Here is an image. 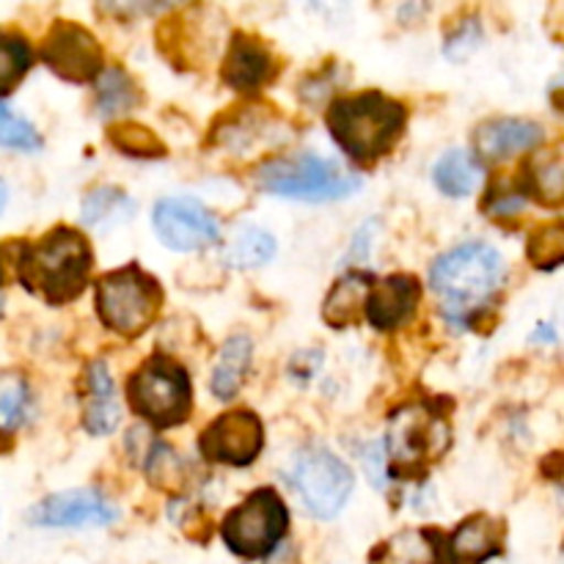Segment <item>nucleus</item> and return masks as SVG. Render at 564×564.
<instances>
[{
    "label": "nucleus",
    "mask_w": 564,
    "mask_h": 564,
    "mask_svg": "<svg viewBox=\"0 0 564 564\" xmlns=\"http://www.w3.org/2000/svg\"><path fill=\"white\" fill-rule=\"evenodd\" d=\"M0 147L6 149H20V152H36L42 147L39 132L28 124L25 119L17 116H0Z\"/></svg>",
    "instance_id": "nucleus-32"
},
{
    "label": "nucleus",
    "mask_w": 564,
    "mask_h": 564,
    "mask_svg": "<svg viewBox=\"0 0 564 564\" xmlns=\"http://www.w3.org/2000/svg\"><path fill=\"white\" fill-rule=\"evenodd\" d=\"M127 400L132 411L154 427H176L193 411V386L182 364L154 352L127 383Z\"/></svg>",
    "instance_id": "nucleus-5"
},
{
    "label": "nucleus",
    "mask_w": 564,
    "mask_h": 564,
    "mask_svg": "<svg viewBox=\"0 0 564 564\" xmlns=\"http://www.w3.org/2000/svg\"><path fill=\"white\" fill-rule=\"evenodd\" d=\"M444 538L433 529H402L375 545L369 564H441Z\"/></svg>",
    "instance_id": "nucleus-18"
},
{
    "label": "nucleus",
    "mask_w": 564,
    "mask_h": 564,
    "mask_svg": "<svg viewBox=\"0 0 564 564\" xmlns=\"http://www.w3.org/2000/svg\"><path fill=\"white\" fill-rule=\"evenodd\" d=\"M279 72L273 53L253 33L237 31L224 61V83L240 94H257Z\"/></svg>",
    "instance_id": "nucleus-14"
},
{
    "label": "nucleus",
    "mask_w": 564,
    "mask_h": 564,
    "mask_svg": "<svg viewBox=\"0 0 564 564\" xmlns=\"http://www.w3.org/2000/svg\"><path fill=\"white\" fill-rule=\"evenodd\" d=\"M39 58L50 66V72L69 83H88L102 75L105 53L91 31L69 20H58L44 36L39 47Z\"/></svg>",
    "instance_id": "nucleus-10"
},
{
    "label": "nucleus",
    "mask_w": 564,
    "mask_h": 564,
    "mask_svg": "<svg viewBox=\"0 0 564 564\" xmlns=\"http://www.w3.org/2000/svg\"><path fill=\"white\" fill-rule=\"evenodd\" d=\"M275 253V240L273 235H268L264 229H242L235 240L226 248V264L229 268H259V264L270 262Z\"/></svg>",
    "instance_id": "nucleus-26"
},
{
    "label": "nucleus",
    "mask_w": 564,
    "mask_h": 564,
    "mask_svg": "<svg viewBox=\"0 0 564 564\" xmlns=\"http://www.w3.org/2000/svg\"><path fill=\"white\" fill-rule=\"evenodd\" d=\"M31 66V50L20 36L0 31V97L14 91Z\"/></svg>",
    "instance_id": "nucleus-28"
},
{
    "label": "nucleus",
    "mask_w": 564,
    "mask_h": 564,
    "mask_svg": "<svg viewBox=\"0 0 564 564\" xmlns=\"http://www.w3.org/2000/svg\"><path fill=\"white\" fill-rule=\"evenodd\" d=\"M3 207H6V185L0 182V209H3Z\"/></svg>",
    "instance_id": "nucleus-34"
},
{
    "label": "nucleus",
    "mask_w": 564,
    "mask_h": 564,
    "mask_svg": "<svg viewBox=\"0 0 564 564\" xmlns=\"http://www.w3.org/2000/svg\"><path fill=\"white\" fill-rule=\"evenodd\" d=\"M147 474L158 488L180 494L185 488V463L169 449V446L158 444L152 455L147 457Z\"/></svg>",
    "instance_id": "nucleus-30"
},
{
    "label": "nucleus",
    "mask_w": 564,
    "mask_h": 564,
    "mask_svg": "<svg viewBox=\"0 0 564 564\" xmlns=\"http://www.w3.org/2000/svg\"><path fill=\"white\" fill-rule=\"evenodd\" d=\"M449 402H411L391 413L386 430V471L391 479H424V474L449 452Z\"/></svg>",
    "instance_id": "nucleus-4"
},
{
    "label": "nucleus",
    "mask_w": 564,
    "mask_h": 564,
    "mask_svg": "<svg viewBox=\"0 0 564 564\" xmlns=\"http://www.w3.org/2000/svg\"><path fill=\"white\" fill-rule=\"evenodd\" d=\"M91 264L94 253L86 235L72 226H55L42 240L22 242L14 259L20 284L50 306L75 301L86 290Z\"/></svg>",
    "instance_id": "nucleus-1"
},
{
    "label": "nucleus",
    "mask_w": 564,
    "mask_h": 564,
    "mask_svg": "<svg viewBox=\"0 0 564 564\" xmlns=\"http://www.w3.org/2000/svg\"><path fill=\"white\" fill-rule=\"evenodd\" d=\"M505 259L485 242H466L435 259L430 270L433 292L444 303V314L452 325H466L477 306H482L505 281Z\"/></svg>",
    "instance_id": "nucleus-3"
},
{
    "label": "nucleus",
    "mask_w": 564,
    "mask_h": 564,
    "mask_svg": "<svg viewBox=\"0 0 564 564\" xmlns=\"http://www.w3.org/2000/svg\"><path fill=\"white\" fill-rule=\"evenodd\" d=\"M132 213H135V207H132L130 196H127V193H121L119 187H110V185L88 191L86 198H83V207H80L83 224H88V226L121 224V220L130 218Z\"/></svg>",
    "instance_id": "nucleus-25"
},
{
    "label": "nucleus",
    "mask_w": 564,
    "mask_h": 564,
    "mask_svg": "<svg viewBox=\"0 0 564 564\" xmlns=\"http://www.w3.org/2000/svg\"><path fill=\"white\" fill-rule=\"evenodd\" d=\"M0 306H3V301H0Z\"/></svg>",
    "instance_id": "nucleus-35"
},
{
    "label": "nucleus",
    "mask_w": 564,
    "mask_h": 564,
    "mask_svg": "<svg viewBox=\"0 0 564 564\" xmlns=\"http://www.w3.org/2000/svg\"><path fill=\"white\" fill-rule=\"evenodd\" d=\"M479 176H482L479 160L471 158L466 149H452V152H446L435 163L433 171V180L438 185V191L455 198L471 196L479 185Z\"/></svg>",
    "instance_id": "nucleus-23"
},
{
    "label": "nucleus",
    "mask_w": 564,
    "mask_h": 564,
    "mask_svg": "<svg viewBox=\"0 0 564 564\" xmlns=\"http://www.w3.org/2000/svg\"><path fill=\"white\" fill-rule=\"evenodd\" d=\"M108 138L119 152L130 154V158H163L165 154V143L160 141L158 132L138 124V121L113 124L108 130Z\"/></svg>",
    "instance_id": "nucleus-27"
},
{
    "label": "nucleus",
    "mask_w": 564,
    "mask_h": 564,
    "mask_svg": "<svg viewBox=\"0 0 564 564\" xmlns=\"http://www.w3.org/2000/svg\"><path fill=\"white\" fill-rule=\"evenodd\" d=\"M116 518L119 510L91 488L53 494L31 510L36 527H108Z\"/></svg>",
    "instance_id": "nucleus-13"
},
{
    "label": "nucleus",
    "mask_w": 564,
    "mask_h": 564,
    "mask_svg": "<svg viewBox=\"0 0 564 564\" xmlns=\"http://www.w3.org/2000/svg\"><path fill=\"white\" fill-rule=\"evenodd\" d=\"M253 345L248 336L237 334L220 347L218 361L213 367V380H209V389L218 400H235L237 391L242 389V380H246L248 364H251Z\"/></svg>",
    "instance_id": "nucleus-22"
},
{
    "label": "nucleus",
    "mask_w": 564,
    "mask_h": 564,
    "mask_svg": "<svg viewBox=\"0 0 564 564\" xmlns=\"http://www.w3.org/2000/svg\"><path fill=\"white\" fill-rule=\"evenodd\" d=\"M154 231L174 251H202L220 237L218 218L196 198H163L154 207Z\"/></svg>",
    "instance_id": "nucleus-12"
},
{
    "label": "nucleus",
    "mask_w": 564,
    "mask_h": 564,
    "mask_svg": "<svg viewBox=\"0 0 564 564\" xmlns=\"http://www.w3.org/2000/svg\"><path fill=\"white\" fill-rule=\"evenodd\" d=\"M477 42H479V25H474L471 22V25L460 28V31L449 39V44H446V55L455 61H463L468 53H474V50L479 47Z\"/></svg>",
    "instance_id": "nucleus-33"
},
{
    "label": "nucleus",
    "mask_w": 564,
    "mask_h": 564,
    "mask_svg": "<svg viewBox=\"0 0 564 564\" xmlns=\"http://www.w3.org/2000/svg\"><path fill=\"white\" fill-rule=\"evenodd\" d=\"M422 301V286L413 275H389L383 281H375L367 297V312L364 317L378 330H394L411 319Z\"/></svg>",
    "instance_id": "nucleus-16"
},
{
    "label": "nucleus",
    "mask_w": 564,
    "mask_h": 564,
    "mask_svg": "<svg viewBox=\"0 0 564 564\" xmlns=\"http://www.w3.org/2000/svg\"><path fill=\"white\" fill-rule=\"evenodd\" d=\"M257 185L273 196L334 202V198H347L356 193L361 180L341 169L336 160L297 154V158H279L264 163L257 174Z\"/></svg>",
    "instance_id": "nucleus-7"
},
{
    "label": "nucleus",
    "mask_w": 564,
    "mask_h": 564,
    "mask_svg": "<svg viewBox=\"0 0 564 564\" xmlns=\"http://www.w3.org/2000/svg\"><path fill=\"white\" fill-rule=\"evenodd\" d=\"M138 102H141V94H138V86L124 69H116V66L102 69L97 80V110L102 119L127 113Z\"/></svg>",
    "instance_id": "nucleus-24"
},
{
    "label": "nucleus",
    "mask_w": 564,
    "mask_h": 564,
    "mask_svg": "<svg viewBox=\"0 0 564 564\" xmlns=\"http://www.w3.org/2000/svg\"><path fill=\"white\" fill-rule=\"evenodd\" d=\"M264 444V430L257 413L231 411L215 419L198 438L204 460L220 466H251Z\"/></svg>",
    "instance_id": "nucleus-11"
},
{
    "label": "nucleus",
    "mask_w": 564,
    "mask_h": 564,
    "mask_svg": "<svg viewBox=\"0 0 564 564\" xmlns=\"http://www.w3.org/2000/svg\"><path fill=\"white\" fill-rule=\"evenodd\" d=\"M290 527V512L273 488L253 490L240 507L226 516L220 534L224 543L242 560H262L279 549Z\"/></svg>",
    "instance_id": "nucleus-8"
},
{
    "label": "nucleus",
    "mask_w": 564,
    "mask_h": 564,
    "mask_svg": "<svg viewBox=\"0 0 564 564\" xmlns=\"http://www.w3.org/2000/svg\"><path fill=\"white\" fill-rule=\"evenodd\" d=\"M529 259H532L534 268L540 270H554L560 268L564 259V226L560 220L554 224L543 226V229L534 231L529 237V248H527Z\"/></svg>",
    "instance_id": "nucleus-29"
},
{
    "label": "nucleus",
    "mask_w": 564,
    "mask_h": 564,
    "mask_svg": "<svg viewBox=\"0 0 564 564\" xmlns=\"http://www.w3.org/2000/svg\"><path fill=\"white\" fill-rule=\"evenodd\" d=\"M292 488L314 518L330 521L350 499L352 471L325 446H306L292 466Z\"/></svg>",
    "instance_id": "nucleus-9"
},
{
    "label": "nucleus",
    "mask_w": 564,
    "mask_h": 564,
    "mask_svg": "<svg viewBox=\"0 0 564 564\" xmlns=\"http://www.w3.org/2000/svg\"><path fill=\"white\" fill-rule=\"evenodd\" d=\"M88 400L86 413H83V427L91 435H108L119 427L121 405L116 397L113 378H110L105 361H94L86 372Z\"/></svg>",
    "instance_id": "nucleus-19"
},
{
    "label": "nucleus",
    "mask_w": 564,
    "mask_h": 564,
    "mask_svg": "<svg viewBox=\"0 0 564 564\" xmlns=\"http://www.w3.org/2000/svg\"><path fill=\"white\" fill-rule=\"evenodd\" d=\"M518 187H521L523 196L534 198L543 207H560L564 196V171L560 154L551 152L529 158L523 163Z\"/></svg>",
    "instance_id": "nucleus-21"
},
{
    "label": "nucleus",
    "mask_w": 564,
    "mask_h": 564,
    "mask_svg": "<svg viewBox=\"0 0 564 564\" xmlns=\"http://www.w3.org/2000/svg\"><path fill=\"white\" fill-rule=\"evenodd\" d=\"M543 141V127L529 119H488L474 130V149L485 163H505Z\"/></svg>",
    "instance_id": "nucleus-15"
},
{
    "label": "nucleus",
    "mask_w": 564,
    "mask_h": 564,
    "mask_svg": "<svg viewBox=\"0 0 564 564\" xmlns=\"http://www.w3.org/2000/svg\"><path fill=\"white\" fill-rule=\"evenodd\" d=\"M408 110L380 91L339 97L328 108V130L356 163L372 165L391 152L405 130Z\"/></svg>",
    "instance_id": "nucleus-2"
},
{
    "label": "nucleus",
    "mask_w": 564,
    "mask_h": 564,
    "mask_svg": "<svg viewBox=\"0 0 564 564\" xmlns=\"http://www.w3.org/2000/svg\"><path fill=\"white\" fill-rule=\"evenodd\" d=\"M28 408H31V391L22 380L0 383V427H20L28 416Z\"/></svg>",
    "instance_id": "nucleus-31"
},
{
    "label": "nucleus",
    "mask_w": 564,
    "mask_h": 564,
    "mask_svg": "<svg viewBox=\"0 0 564 564\" xmlns=\"http://www.w3.org/2000/svg\"><path fill=\"white\" fill-rule=\"evenodd\" d=\"M375 279L369 273H347L334 284L323 303V319L330 328L341 330L358 325L367 312V297L372 290Z\"/></svg>",
    "instance_id": "nucleus-20"
},
{
    "label": "nucleus",
    "mask_w": 564,
    "mask_h": 564,
    "mask_svg": "<svg viewBox=\"0 0 564 564\" xmlns=\"http://www.w3.org/2000/svg\"><path fill=\"white\" fill-rule=\"evenodd\" d=\"M505 521L494 516L466 518L449 538L452 564H485L505 551Z\"/></svg>",
    "instance_id": "nucleus-17"
},
{
    "label": "nucleus",
    "mask_w": 564,
    "mask_h": 564,
    "mask_svg": "<svg viewBox=\"0 0 564 564\" xmlns=\"http://www.w3.org/2000/svg\"><path fill=\"white\" fill-rule=\"evenodd\" d=\"M163 290L138 264L113 270L97 281V314L102 325L124 339H135L158 319Z\"/></svg>",
    "instance_id": "nucleus-6"
}]
</instances>
